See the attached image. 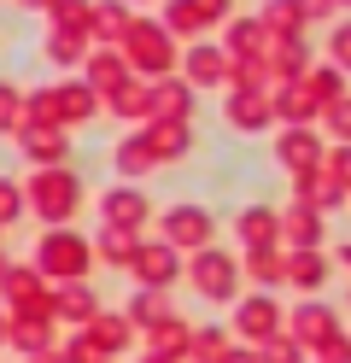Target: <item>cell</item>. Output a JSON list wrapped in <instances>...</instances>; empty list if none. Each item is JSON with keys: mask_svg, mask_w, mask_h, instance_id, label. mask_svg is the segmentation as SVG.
<instances>
[{"mask_svg": "<svg viewBox=\"0 0 351 363\" xmlns=\"http://www.w3.org/2000/svg\"><path fill=\"white\" fill-rule=\"evenodd\" d=\"M334 71H340V77L351 71V24H340V30H334Z\"/></svg>", "mask_w": 351, "mask_h": 363, "instance_id": "obj_38", "label": "cell"}, {"mask_svg": "<svg viewBox=\"0 0 351 363\" xmlns=\"http://www.w3.org/2000/svg\"><path fill=\"white\" fill-rule=\"evenodd\" d=\"M275 152H281V164H293L299 176H311V170L322 164V141H316L311 129H287V135L275 141Z\"/></svg>", "mask_w": 351, "mask_h": 363, "instance_id": "obj_11", "label": "cell"}, {"mask_svg": "<svg viewBox=\"0 0 351 363\" xmlns=\"http://www.w3.org/2000/svg\"><path fill=\"white\" fill-rule=\"evenodd\" d=\"M117 170H123V176L152 170V147H147V135H129V141L117 147Z\"/></svg>", "mask_w": 351, "mask_h": 363, "instance_id": "obj_28", "label": "cell"}, {"mask_svg": "<svg viewBox=\"0 0 351 363\" xmlns=\"http://www.w3.org/2000/svg\"><path fill=\"white\" fill-rule=\"evenodd\" d=\"M257 363H299V346H293V340H281V334H275V340H269V352L257 357Z\"/></svg>", "mask_w": 351, "mask_h": 363, "instance_id": "obj_39", "label": "cell"}, {"mask_svg": "<svg viewBox=\"0 0 351 363\" xmlns=\"http://www.w3.org/2000/svg\"><path fill=\"white\" fill-rule=\"evenodd\" d=\"M264 48H269V30L257 18H234L228 24V53L234 59H264Z\"/></svg>", "mask_w": 351, "mask_h": 363, "instance_id": "obj_17", "label": "cell"}, {"mask_svg": "<svg viewBox=\"0 0 351 363\" xmlns=\"http://www.w3.org/2000/svg\"><path fill=\"white\" fill-rule=\"evenodd\" d=\"M264 59H269L264 71H281V77H293V82L304 77V65H311V53H304V41H299V35H287V41H269V48H264Z\"/></svg>", "mask_w": 351, "mask_h": 363, "instance_id": "obj_18", "label": "cell"}, {"mask_svg": "<svg viewBox=\"0 0 351 363\" xmlns=\"http://www.w3.org/2000/svg\"><path fill=\"white\" fill-rule=\"evenodd\" d=\"M129 82V65H123V53H94L88 59V88H123Z\"/></svg>", "mask_w": 351, "mask_h": 363, "instance_id": "obj_19", "label": "cell"}, {"mask_svg": "<svg viewBox=\"0 0 351 363\" xmlns=\"http://www.w3.org/2000/svg\"><path fill=\"white\" fill-rule=\"evenodd\" d=\"M82 340H88V346H94V357L106 363L111 352H123V346H129V323H123V316H94V323H88V334H82Z\"/></svg>", "mask_w": 351, "mask_h": 363, "instance_id": "obj_16", "label": "cell"}, {"mask_svg": "<svg viewBox=\"0 0 351 363\" xmlns=\"http://www.w3.org/2000/svg\"><path fill=\"white\" fill-rule=\"evenodd\" d=\"M117 53H123V65H135V71L164 77V71L176 65V41H170V30H164V24H152V18H129Z\"/></svg>", "mask_w": 351, "mask_h": 363, "instance_id": "obj_1", "label": "cell"}, {"mask_svg": "<svg viewBox=\"0 0 351 363\" xmlns=\"http://www.w3.org/2000/svg\"><path fill=\"white\" fill-rule=\"evenodd\" d=\"M147 147H152V164H158V158H182L187 152V123H152L147 129Z\"/></svg>", "mask_w": 351, "mask_h": 363, "instance_id": "obj_20", "label": "cell"}, {"mask_svg": "<svg viewBox=\"0 0 351 363\" xmlns=\"http://www.w3.org/2000/svg\"><path fill=\"white\" fill-rule=\"evenodd\" d=\"M47 53H53L59 65H77L88 53V35L82 30H53V41H47Z\"/></svg>", "mask_w": 351, "mask_h": 363, "instance_id": "obj_32", "label": "cell"}, {"mask_svg": "<svg viewBox=\"0 0 351 363\" xmlns=\"http://www.w3.org/2000/svg\"><path fill=\"white\" fill-rule=\"evenodd\" d=\"M187 340H194V334H187V323H182V316H164V323L152 328L158 357H164V352H170V357H176V352H187Z\"/></svg>", "mask_w": 351, "mask_h": 363, "instance_id": "obj_29", "label": "cell"}, {"mask_svg": "<svg viewBox=\"0 0 351 363\" xmlns=\"http://www.w3.org/2000/svg\"><path fill=\"white\" fill-rule=\"evenodd\" d=\"M328 129L340 135V147H351V94H340L334 106H328Z\"/></svg>", "mask_w": 351, "mask_h": 363, "instance_id": "obj_35", "label": "cell"}, {"mask_svg": "<svg viewBox=\"0 0 351 363\" xmlns=\"http://www.w3.org/2000/svg\"><path fill=\"white\" fill-rule=\"evenodd\" d=\"M88 269V240H77L70 229H53L35 252V276H53V281H82Z\"/></svg>", "mask_w": 351, "mask_h": 363, "instance_id": "obj_3", "label": "cell"}, {"mask_svg": "<svg viewBox=\"0 0 351 363\" xmlns=\"http://www.w3.org/2000/svg\"><path fill=\"white\" fill-rule=\"evenodd\" d=\"M281 264H287V258H281L275 246H269V252H252V276L264 281V287H275V281H281Z\"/></svg>", "mask_w": 351, "mask_h": 363, "instance_id": "obj_34", "label": "cell"}, {"mask_svg": "<svg viewBox=\"0 0 351 363\" xmlns=\"http://www.w3.org/2000/svg\"><path fill=\"white\" fill-rule=\"evenodd\" d=\"M12 111H18V94H12L6 82H0V123H12Z\"/></svg>", "mask_w": 351, "mask_h": 363, "instance_id": "obj_42", "label": "cell"}, {"mask_svg": "<svg viewBox=\"0 0 351 363\" xmlns=\"http://www.w3.org/2000/svg\"><path fill=\"white\" fill-rule=\"evenodd\" d=\"M0 340H6V316H0Z\"/></svg>", "mask_w": 351, "mask_h": 363, "instance_id": "obj_44", "label": "cell"}, {"mask_svg": "<svg viewBox=\"0 0 351 363\" xmlns=\"http://www.w3.org/2000/svg\"><path fill=\"white\" fill-rule=\"evenodd\" d=\"M18 211H23V194L12 188V182H0V223H12Z\"/></svg>", "mask_w": 351, "mask_h": 363, "instance_id": "obj_40", "label": "cell"}, {"mask_svg": "<svg viewBox=\"0 0 351 363\" xmlns=\"http://www.w3.org/2000/svg\"><path fill=\"white\" fill-rule=\"evenodd\" d=\"M223 111H228L234 129H264V123L275 118V111H269V94H257V88H234Z\"/></svg>", "mask_w": 351, "mask_h": 363, "instance_id": "obj_12", "label": "cell"}, {"mask_svg": "<svg viewBox=\"0 0 351 363\" xmlns=\"http://www.w3.org/2000/svg\"><path fill=\"white\" fill-rule=\"evenodd\" d=\"M281 240H287V252H316L322 246V223H316V211H287L281 217Z\"/></svg>", "mask_w": 351, "mask_h": 363, "instance_id": "obj_14", "label": "cell"}, {"mask_svg": "<svg viewBox=\"0 0 351 363\" xmlns=\"http://www.w3.org/2000/svg\"><path fill=\"white\" fill-rule=\"evenodd\" d=\"M187 71H194V82H223L228 65H223L217 48H194V53H187Z\"/></svg>", "mask_w": 351, "mask_h": 363, "instance_id": "obj_30", "label": "cell"}, {"mask_svg": "<svg viewBox=\"0 0 351 363\" xmlns=\"http://www.w3.org/2000/svg\"><path fill=\"white\" fill-rule=\"evenodd\" d=\"M281 305L269 299V293H252V299H240V311H234V328H240L246 340H257V346H269V340L281 334Z\"/></svg>", "mask_w": 351, "mask_h": 363, "instance_id": "obj_6", "label": "cell"}, {"mask_svg": "<svg viewBox=\"0 0 351 363\" xmlns=\"http://www.w3.org/2000/svg\"><path fill=\"white\" fill-rule=\"evenodd\" d=\"M100 211H106V229L135 235L140 223H147V194H135V188H111V194L100 199Z\"/></svg>", "mask_w": 351, "mask_h": 363, "instance_id": "obj_9", "label": "cell"}, {"mask_svg": "<svg viewBox=\"0 0 351 363\" xmlns=\"http://www.w3.org/2000/svg\"><path fill=\"white\" fill-rule=\"evenodd\" d=\"M88 30L100 35V41H123V30H129V12L117 6V0H106V6H94V18H88Z\"/></svg>", "mask_w": 351, "mask_h": 363, "instance_id": "obj_24", "label": "cell"}, {"mask_svg": "<svg viewBox=\"0 0 351 363\" xmlns=\"http://www.w3.org/2000/svg\"><path fill=\"white\" fill-rule=\"evenodd\" d=\"M6 340L23 352H47V340H53V328L41 323V316H18V323H6Z\"/></svg>", "mask_w": 351, "mask_h": 363, "instance_id": "obj_23", "label": "cell"}, {"mask_svg": "<svg viewBox=\"0 0 351 363\" xmlns=\"http://www.w3.org/2000/svg\"><path fill=\"white\" fill-rule=\"evenodd\" d=\"M316 357H322V363H351V340H345V334L322 340V346H316Z\"/></svg>", "mask_w": 351, "mask_h": 363, "instance_id": "obj_37", "label": "cell"}, {"mask_svg": "<svg viewBox=\"0 0 351 363\" xmlns=\"http://www.w3.org/2000/svg\"><path fill=\"white\" fill-rule=\"evenodd\" d=\"M147 111H152L158 123H182L187 111H194V88H182V82H152Z\"/></svg>", "mask_w": 351, "mask_h": 363, "instance_id": "obj_13", "label": "cell"}, {"mask_svg": "<svg viewBox=\"0 0 351 363\" xmlns=\"http://www.w3.org/2000/svg\"><path fill=\"white\" fill-rule=\"evenodd\" d=\"M328 176H334L340 194L351 188V147H334V152H328Z\"/></svg>", "mask_w": 351, "mask_h": 363, "instance_id": "obj_36", "label": "cell"}, {"mask_svg": "<svg viewBox=\"0 0 351 363\" xmlns=\"http://www.w3.org/2000/svg\"><path fill=\"white\" fill-rule=\"evenodd\" d=\"M304 82V94H311L316 106H334L340 94H345V77L334 71V65H322V71H311V77H299Z\"/></svg>", "mask_w": 351, "mask_h": 363, "instance_id": "obj_22", "label": "cell"}, {"mask_svg": "<svg viewBox=\"0 0 351 363\" xmlns=\"http://www.w3.org/2000/svg\"><path fill=\"white\" fill-rule=\"evenodd\" d=\"M281 281L316 293V287L328 281V258H322V252H287V264H281Z\"/></svg>", "mask_w": 351, "mask_h": 363, "instance_id": "obj_15", "label": "cell"}, {"mask_svg": "<svg viewBox=\"0 0 351 363\" xmlns=\"http://www.w3.org/2000/svg\"><path fill=\"white\" fill-rule=\"evenodd\" d=\"M135 246H140V240L123 235V229H106V235H100V252H106L111 264H129V258H135Z\"/></svg>", "mask_w": 351, "mask_h": 363, "instance_id": "obj_33", "label": "cell"}, {"mask_svg": "<svg viewBox=\"0 0 351 363\" xmlns=\"http://www.w3.org/2000/svg\"><path fill=\"white\" fill-rule=\"evenodd\" d=\"M164 246L170 252H205L211 246V211L205 206H170L164 211Z\"/></svg>", "mask_w": 351, "mask_h": 363, "instance_id": "obj_4", "label": "cell"}, {"mask_svg": "<svg viewBox=\"0 0 351 363\" xmlns=\"http://www.w3.org/2000/svg\"><path fill=\"white\" fill-rule=\"evenodd\" d=\"M53 311H59V316H77L82 328L94 323V316H100V311H94V293H88V287H65L59 299H53Z\"/></svg>", "mask_w": 351, "mask_h": 363, "instance_id": "obj_27", "label": "cell"}, {"mask_svg": "<svg viewBox=\"0 0 351 363\" xmlns=\"http://www.w3.org/2000/svg\"><path fill=\"white\" fill-rule=\"evenodd\" d=\"M340 328H334V311H328V305H299L293 311V346H322V340H334Z\"/></svg>", "mask_w": 351, "mask_h": 363, "instance_id": "obj_10", "label": "cell"}, {"mask_svg": "<svg viewBox=\"0 0 351 363\" xmlns=\"http://www.w3.org/2000/svg\"><path fill=\"white\" fill-rule=\"evenodd\" d=\"M340 258H345V264H351V246H345V252H340Z\"/></svg>", "mask_w": 351, "mask_h": 363, "instance_id": "obj_45", "label": "cell"}, {"mask_svg": "<svg viewBox=\"0 0 351 363\" xmlns=\"http://www.w3.org/2000/svg\"><path fill=\"white\" fill-rule=\"evenodd\" d=\"M194 287L223 305V299H234V287H240V264L228 252H217V246H205V252H194Z\"/></svg>", "mask_w": 351, "mask_h": 363, "instance_id": "obj_5", "label": "cell"}, {"mask_svg": "<svg viewBox=\"0 0 351 363\" xmlns=\"http://www.w3.org/2000/svg\"><path fill=\"white\" fill-rule=\"evenodd\" d=\"M147 100H152V88L147 82H123V88H111V111H123V118H147Z\"/></svg>", "mask_w": 351, "mask_h": 363, "instance_id": "obj_25", "label": "cell"}, {"mask_svg": "<svg viewBox=\"0 0 351 363\" xmlns=\"http://www.w3.org/2000/svg\"><path fill=\"white\" fill-rule=\"evenodd\" d=\"M65 135L59 129H23V152H35V158H65Z\"/></svg>", "mask_w": 351, "mask_h": 363, "instance_id": "obj_31", "label": "cell"}, {"mask_svg": "<svg viewBox=\"0 0 351 363\" xmlns=\"http://www.w3.org/2000/svg\"><path fill=\"white\" fill-rule=\"evenodd\" d=\"M164 316H170V305H164V293H147V287H140L135 299H129V316H123V323H147V328H158Z\"/></svg>", "mask_w": 351, "mask_h": 363, "instance_id": "obj_26", "label": "cell"}, {"mask_svg": "<svg viewBox=\"0 0 351 363\" xmlns=\"http://www.w3.org/2000/svg\"><path fill=\"white\" fill-rule=\"evenodd\" d=\"M23 206H35L47 223H65V217H77V206H82V182L70 170H41L30 182V199H23Z\"/></svg>", "mask_w": 351, "mask_h": 363, "instance_id": "obj_2", "label": "cell"}, {"mask_svg": "<svg viewBox=\"0 0 351 363\" xmlns=\"http://www.w3.org/2000/svg\"><path fill=\"white\" fill-rule=\"evenodd\" d=\"M269 111H281V118H287L293 129H304V118L316 111V100L304 94V82H287V94H275V100H269Z\"/></svg>", "mask_w": 351, "mask_h": 363, "instance_id": "obj_21", "label": "cell"}, {"mask_svg": "<svg viewBox=\"0 0 351 363\" xmlns=\"http://www.w3.org/2000/svg\"><path fill=\"white\" fill-rule=\"evenodd\" d=\"M6 269H12V264H6V258H0V281H6Z\"/></svg>", "mask_w": 351, "mask_h": 363, "instance_id": "obj_43", "label": "cell"}, {"mask_svg": "<svg viewBox=\"0 0 351 363\" xmlns=\"http://www.w3.org/2000/svg\"><path fill=\"white\" fill-rule=\"evenodd\" d=\"M234 229H240V246H246V252H269V246L281 240V211L246 206L240 217H234Z\"/></svg>", "mask_w": 351, "mask_h": 363, "instance_id": "obj_8", "label": "cell"}, {"mask_svg": "<svg viewBox=\"0 0 351 363\" xmlns=\"http://www.w3.org/2000/svg\"><path fill=\"white\" fill-rule=\"evenodd\" d=\"M187 6L199 12V24H211V18H223V12H228V0H187Z\"/></svg>", "mask_w": 351, "mask_h": 363, "instance_id": "obj_41", "label": "cell"}, {"mask_svg": "<svg viewBox=\"0 0 351 363\" xmlns=\"http://www.w3.org/2000/svg\"><path fill=\"white\" fill-rule=\"evenodd\" d=\"M129 269H135V276H140V287H147V293H158V287H170L176 276H182V264H176V252H170V246H164V240H140L135 246V258H129Z\"/></svg>", "mask_w": 351, "mask_h": 363, "instance_id": "obj_7", "label": "cell"}]
</instances>
